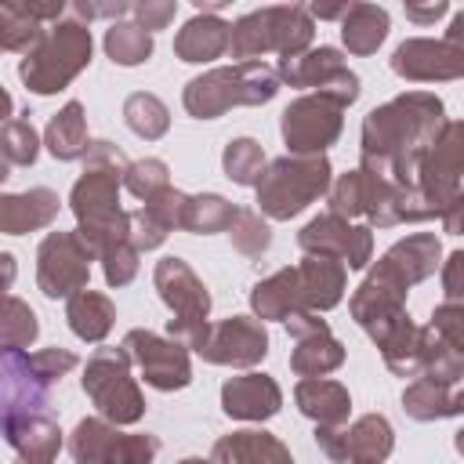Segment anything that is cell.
<instances>
[{"mask_svg": "<svg viewBox=\"0 0 464 464\" xmlns=\"http://www.w3.org/2000/svg\"><path fill=\"white\" fill-rule=\"evenodd\" d=\"M294 402L297 410L315 420V428H341L348 424V410H352V395L341 381L330 377H301L294 388Z\"/></svg>", "mask_w": 464, "mask_h": 464, "instance_id": "cell-25", "label": "cell"}, {"mask_svg": "<svg viewBox=\"0 0 464 464\" xmlns=\"http://www.w3.org/2000/svg\"><path fill=\"white\" fill-rule=\"evenodd\" d=\"M272 51V22H268V7L243 14L239 22L228 25V54L232 65L239 62H261V54Z\"/></svg>", "mask_w": 464, "mask_h": 464, "instance_id": "cell-33", "label": "cell"}, {"mask_svg": "<svg viewBox=\"0 0 464 464\" xmlns=\"http://www.w3.org/2000/svg\"><path fill=\"white\" fill-rule=\"evenodd\" d=\"M105 54L116 65H141L152 58V33H145L138 22H112L105 29Z\"/></svg>", "mask_w": 464, "mask_h": 464, "instance_id": "cell-35", "label": "cell"}, {"mask_svg": "<svg viewBox=\"0 0 464 464\" xmlns=\"http://www.w3.org/2000/svg\"><path fill=\"white\" fill-rule=\"evenodd\" d=\"M210 464H294L283 439L265 428H239L214 442Z\"/></svg>", "mask_w": 464, "mask_h": 464, "instance_id": "cell-23", "label": "cell"}, {"mask_svg": "<svg viewBox=\"0 0 464 464\" xmlns=\"http://www.w3.org/2000/svg\"><path fill=\"white\" fill-rule=\"evenodd\" d=\"M91 261L94 250L80 239V232H47L36 246V286L44 297L58 301V297H72L80 290H87L91 279Z\"/></svg>", "mask_w": 464, "mask_h": 464, "instance_id": "cell-7", "label": "cell"}, {"mask_svg": "<svg viewBox=\"0 0 464 464\" xmlns=\"http://www.w3.org/2000/svg\"><path fill=\"white\" fill-rule=\"evenodd\" d=\"M163 239H167V232H163L141 207H138V210H127V243H130L138 254L156 250Z\"/></svg>", "mask_w": 464, "mask_h": 464, "instance_id": "cell-50", "label": "cell"}, {"mask_svg": "<svg viewBox=\"0 0 464 464\" xmlns=\"http://www.w3.org/2000/svg\"><path fill=\"white\" fill-rule=\"evenodd\" d=\"M160 453V439L149 431H116L102 464H152Z\"/></svg>", "mask_w": 464, "mask_h": 464, "instance_id": "cell-45", "label": "cell"}, {"mask_svg": "<svg viewBox=\"0 0 464 464\" xmlns=\"http://www.w3.org/2000/svg\"><path fill=\"white\" fill-rule=\"evenodd\" d=\"M47 410V388L29 366V352L0 344V428Z\"/></svg>", "mask_w": 464, "mask_h": 464, "instance_id": "cell-17", "label": "cell"}, {"mask_svg": "<svg viewBox=\"0 0 464 464\" xmlns=\"http://www.w3.org/2000/svg\"><path fill=\"white\" fill-rule=\"evenodd\" d=\"M7 174H11V163H7V160H4V156H0V185H4V181H7Z\"/></svg>", "mask_w": 464, "mask_h": 464, "instance_id": "cell-57", "label": "cell"}, {"mask_svg": "<svg viewBox=\"0 0 464 464\" xmlns=\"http://www.w3.org/2000/svg\"><path fill=\"white\" fill-rule=\"evenodd\" d=\"M218 4L196 7V14L178 29L174 36V54L188 65H203V62H218L228 54V22L218 18Z\"/></svg>", "mask_w": 464, "mask_h": 464, "instance_id": "cell-22", "label": "cell"}, {"mask_svg": "<svg viewBox=\"0 0 464 464\" xmlns=\"http://www.w3.org/2000/svg\"><path fill=\"white\" fill-rule=\"evenodd\" d=\"M446 11H450V4H446V0L428 4V7H420V4H406V18H410V22H417V25H428V22H435L439 14H446Z\"/></svg>", "mask_w": 464, "mask_h": 464, "instance_id": "cell-54", "label": "cell"}, {"mask_svg": "<svg viewBox=\"0 0 464 464\" xmlns=\"http://www.w3.org/2000/svg\"><path fill=\"white\" fill-rule=\"evenodd\" d=\"M0 156L11 167H33L40 156V134L29 123V116H11L0 127Z\"/></svg>", "mask_w": 464, "mask_h": 464, "instance_id": "cell-41", "label": "cell"}, {"mask_svg": "<svg viewBox=\"0 0 464 464\" xmlns=\"http://www.w3.org/2000/svg\"><path fill=\"white\" fill-rule=\"evenodd\" d=\"M178 4L174 0H145V4H130V14H138V25L145 33H156V29H167V22L174 18Z\"/></svg>", "mask_w": 464, "mask_h": 464, "instance_id": "cell-52", "label": "cell"}, {"mask_svg": "<svg viewBox=\"0 0 464 464\" xmlns=\"http://www.w3.org/2000/svg\"><path fill=\"white\" fill-rule=\"evenodd\" d=\"M450 348L464 352V304L460 301H442L435 312H431V323H428Z\"/></svg>", "mask_w": 464, "mask_h": 464, "instance_id": "cell-49", "label": "cell"}, {"mask_svg": "<svg viewBox=\"0 0 464 464\" xmlns=\"http://www.w3.org/2000/svg\"><path fill=\"white\" fill-rule=\"evenodd\" d=\"M236 203H228L225 196L218 192H199V196H188L185 203V232H196V236H210V232H228L232 218H236Z\"/></svg>", "mask_w": 464, "mask_h": 464, "instance_id": "cell-34", "label": "cell"}, {"mask_svg": "<svg viewBox=\"0 0 464 464\" xmlns=\"http://www.w3.org/2000/svg\"><path fill=\"white\" fill-rule=\"evenodd\" d=\"M392 72L410 83H435V80H460L464 76V47L450 40H406L392 54Z\"/></svg>", "mask_w": 464, "mask_h": 464, "instance_id": "cell-16", "label": "cell"}, {"mask_svg": "<svg viewBox=\"0 0 464 464\" xmlns=\"http://www.w3.org/2000/svg\"><path fill=\"white\" fill-rule=\"evenodd\" d=\"M127 156L112 141H91L83 156V174L69 192V210L76 214L80 239L94 250V257L127 239V210L120 207Z\"/></svg>", "mask_w": 464, "mask_h": 464, "instance_id": "cell-2", "label": "cell"}, {"mask_svg": "<svg viewBox=\"0 0 464 464\" xmlns=\"http://www.w3.org/2000/svg\"><path fill=\"white\" fill-rule=\"evenodd\" d=\"M123 123H127L138 138L156 141V138L167 134V127H170V112H167V105H163L156 94H149V91H134V94L123 102Z\"/></svg>", "mask_w": 464, "mask_h": 464, "instance_id": "cell-36", "label": "cell"}, {"mask_svg": "<svg viewBox=\"0 0 464 464\" xmlns=\"http://www.w3.org/2000/svg\"><path fill=\"white\" fill-rule=\"evenodd\" d=\"M178 464H210V460H203V457H185V460H178Z\"/></svg>", "mask_w": 464, "mask_h": 464, "instance_id": "cell-58", "label": "cell"}, {"mask_svg": "<svg viewBox=\"0 0 464 464\" xmlns=\"http://www.w3.org/2000/svg\"><path fill=\"white\" fill-rule=\"evenodd\" d=\"M221 167H225V174L236 185H257L261 174H265V167H268V160H265L261 141H254V138H232L225 145V152H221Z\"/></svg>", "mask_w": 464, "mask_h": 464, "instance_id": "cell-39", "label": "cell"}, {"mask_svg": "<svg viewBox=\"0 0 464 464\" xmlns=\"http://www.w3.org/2000/svg\"><path fill=\"white\" fill-rule=\"evenodd\" d=\"M344 109L323 94H301L283 109V141L290 156H326V149L341 138Z\"/></svg>", "mask_w": 464, "mask_h": 464, "instance_id": "cell-9", "label": "cell"}, {"mask_svg": "<svg viewBox=\"0 0 464 464\" xmlns=\"http://www.w3.org/2000/svg\"><path fill=\"white\" fill-rule=\"evenodd\" d=\"M315 446L334 464H381L395 450V431L388 417L362 413L341 428H315Z\"/></svg>", "mask_w": 464, "mask_h": 464, "instance_id": "cell-11", "label": "cell"}, {"mask_svg": "<svg viewBox=\"0 0 464 464\" xmlns=\"http://www.w3.org/2000/svg\"><path fill=\"white\" fill-rule=\"evenodd\" d=\"M80 384L83 395L94 402L98 417H105L109 424L127 428L145 417V395L130 377V355L123 344H98L83 366Z\"/></svg>", "mask_w": 464, "mask_h": 464, "instance_id": "cell-6", "label": "cell"}, {"mask_svg": "<svg viewBox=\"0 0 464 464\" xmlns=\"http://www.w3.org/2000/svg\"><path fill=\"white\" fill-rule=\"evenodd\" d=\"M44 145L54 160L62 163H72V160H83L87 149H91V134H87V116H83V105L72 98L65 102L51 120H47V130H44Z\"/></svg>", "mask_w": 464, "mask_h": 464, "instance_id": "cell-27", "label": "cell"}, {"mask_svg": "<svg viewBox=\"0 0 464 464\" xmlns=\"http://www.w3.org/2000/svg\"><path fill=\"white\" fill-rule=\"evenodd\" d=\"M388 36V11L377 4H348L341 14V40L352 54H373Z\"/></svg>", "mask_w": 464, "mask_h": 464, "instance_id": "cell-31", "label": "cell"}, {"mask_svg": "<svg viewBox=\"0 0 464 464\" xmlns=\"http://www.w3.org/2000/svg\"><path fill=\"white\" fill-rule=\"evenodd\" d=\"M29 366L36 373V381L44 388H51L54 381H62L69 370L80 366V359L69 352V348H40V352H29Z\"/></svg>", "mask_w": 464, "mask_h": 464, "instance_id": "cell-48", "label": "cell"}, {"mask_svg": "<svg viewBox=\"0 0 464 464\" xmlns=\"http://www.w3.org/2000/svg\"><path fill=\"white\" fill-rule=\"evenodd\" d=\"M44 22H36L25 4H0V51L29 54L44 40Z\"/></svg>", "mask_w": 464, "mask_h": 464, "instance_id": "cell-37", "label": "cell"}, {"mask_svg": "<svg viewBox=\"0 0 464 464\" xmlns=\"http://www.w3.org/2000/svg\"><path fill=\"white\" fill-rule=\"evenodd\" d=\"M460 141H464V127L457 120H446V127L439 130V138L431 141V149L417 163V181L413 185L428 199L435 218L464 199L460 196Z\"/></svg>", "mask_w": 464, "mask_h": 464, "instance_id": "cell-10", "label": "cell"}, {"mask_svg": "<svg viewBox=\"0 0 464 464\" xmlns=\"http://www.w3.org/2000/svg\"><path fill=\"white\" fill-rule=\"evenodd\" d=\"M326 199H330V210H326V214H337V218H344V221L362 218V214H366V174H362L359 167L348 170V174H341L337 181H330Z\"/></svg>", "mask_w": 464, "mask_h": 464, "instance_id": "cell-43", "label": "cell"}, {"mask_svg": "<svg viewBox=\"0 0 464 464\" xmlns=\"http://www.w3.org/2000/svg\"><path fill=\"white\" fill-rule=\"evenodd\" d=\"M138 250L123 239V243H116V246H109V250H102L98 254V261H102V272H105V283L109 286H127L134 276H138Z\"/></svg>", "mask_w": 464, "mask_h": 464, "instance_id": "cell-47", "label": "cell"}, {"mask_svg": "<svg viewBox=\"0 0 464 464\" xmlns=\"http://www.w3.org/2000/svg\"><path fill=\"white\" fill-rule=\"evenodd\" d=\"M294 276H297V294H301L304 312L337 308L344 297V286H348V268L334 257H323V254H304L294 265Z\"/></svg>", "mask_w": 464, "mask_h": 464, "instance_id": "cell-20", "label": "cell"}, {"mask_svg": "<svg viewBox=\"0 0 464 464\" xmlns=\"http://www.w3.org/2000/svg\"><path fill=\"white\" fill-rule=\"evenodd\" d=\"M91 29L83 22H54L44 40L22 58L18 76L33 94H58L91 65Z\"/></svg>", "mask_w": 464, "mask_h": 464, "instance_id": "cell-5", "label": "cell"}, {"mask_svg": "<svg viewBox=\"0 0 464 464\" xmlns=\"http://www.w3.org/2000/svg\"><path fill=\"white\" fill-rule=\"evenodd\" d=\"M207 330H210V319H167V337L185 352H199L207 341Z\"/></svg>", "mask_w": 464, "mask_h": 464, "instance_id": "cell-51", "label": "cell"}, {"mask_svg": "<svg viewBox=\"0 0 464 464\" xmlns=\"http://www.w3.org/2000/svg\"><path fill=\"white\" fill-rule=\"evenodd\" d=\"M36 337H40L36 312L22 297H14V294H0V344L25 352Z\"/></svg>", "mask_w": 464, "mask_h": 464, "instance_id": "cell-38", "label": "cell"}, {"mask_svg": "<svg viewBox=\"0 0 464 464\" xmlns=\"http://www.w3.org/2000/svg\"><path fill=\"white\" fill-rule=\"evenodd\" d=\"M283 406V392L276 384V377L246 370L239 377H228L221 384V410L232 420H246V424H261L268 417H276Z\"/></svg>", "mask_w": 464, "mask_h": 464, "instance_id": "cell-18", "label": "cell"}, {"mask_svg": "<svg viewBox=\"0 0 464 464\" xmlns=\"http://www.w3.org/2000/svg\"><path fill=\"white\" fill-rule=\"evenodd\" d=\"M123 188H127L130 196H138V199H152L156 192L170 188V170H167V163L156 160V156L134 160V163H127V170H123Z\"/></svg>", "mask_w": 464, "mask_h": 464, "instance_id": "cell-44", "label": "cell"}, {"mask_svg": "<svg viewBox=\"0 0 464 464\" xmlns=\"http://www.w3.org/2000/svg\"><path fill=\"white\" fill-rule=\"evenodd\" d=\"M460 268H464V254L453 250L442 265V290H446V301H460Z\"/></svg>", "mask_w": 464, "mask_h": 464, "instance_id": "cell-53", "label": "cell"}, {"mask_svg": "<svg viewBox=\"0 0 464 464\" xmlns=\"http://www.w3.org/2000/svg\"><path fill=\"white\" fill-rule=\"evenodd\" d=\"M4 442L18 453V464H54L62 450V428L47 413L18 417L0 428Z\"/></svg>", "mask_w": 464, "mask_h": 464, "instance_id": "cell-24", "label": "cell"}, {"mask_svg": "<svg viewBox=\"0 0 464 464\" xmlns=\"http://www.w3.org/2000/svg\"><path fill=\"white\" fill-rule=\"evenodd\" d=\"M439 257H442L439 236H435V232H413V236L392 243V246L381 254L377 268H384L388 276H395V279L410 290V286H417V283H424L428 276L439 272V265H442Z\"/></svg>", "mask_w": 464, "mask_h": 464, "instance_id": "cell-21", "label": "cell"}, {"mask_svg": "<svg viewBox=\"0 0 464 464\" xmlns=\"http://www.w3.org/2000/svg\"><path fill=\"white\" fill-rule=\"evenodd\" d=\"M112 439H116V424H109L105 417H83L69 435V457L76 464H102Z\"/></svg>", "mask_w": 464, "mask_h": 464, "instance_id": "cell-40", "label": "cell"}, {"mask_svg": "<svg viewBox=\"0 0 464 464\" xmlns=\"http://www.w3.org/2000/svg\"><path fill=\"white\" fill-rule=\"evenodd\" d=\"M214 366H239L250 370L268 355V330L254 315H228L221 323H210L203 348L196 352Z\"/></svg>", "mask_w": 464, "mask_h": 464, "instance_id": "cell-14", "label": "cell"}, {"mask_svg": "<svg viewBox=\"0 0 464 464\" xmlns=\"http://www.w3.org/2000/svg\"><path fill=\"white\" fill-rule=\"evenodd\" d=\"M152 283L163 297V304L174 312V319H207L210 315V294L203 279L188 268L181 257H160L152 268Z\"/></svg>", "mask_w": 464, "mask_h": 464, "instance_id": "cell-19", "label": "cell"}, {"mask_svg": "<svg viewBox=\"0 0 464 464\" xmlns=\"http://www.w3.org/2000/svg\"><path fill=\"white\" fill-rule=\"evenodd\" d=\"M297 246L304 254L334 257L344 268H366L373 261V228L344 221L337 214H319L297 232Z\"/></svg>", "mask_w": 464, "mask_h": 464, "instance_id": "cell-13", "label": "cell"}, {"mask_svg": "<svg viewBox=\"0 0 464 464\" xmlns=\"http://www.w3.org/2000/svg\"><path fill=\"white\" fill-rule=\"evenodd\" d=\"M58 192L51 188H29V192H14V196H4L0 192V232L4 236H25V232H36V228H47L54 218H58Z\"/></svg>", "mask_w": 464, "mask_h": 464, "instance_id": "cell-26", "label": "cell"}, {"mask_svg": "<svg viewBox=\"0 0 464 464\" xmlns=\"http://www.w3.org/2000/svg\"><path fill=\"white\" fill-rule=\"evenodd\" d=\"M250 308H254V319H286L294 312H304L301 308V294H297V276H294V265L290 268H279L272 272L268 279L254 283L250 290Z\"/></svg>", "mask_w": 464, "mask_h": 464, "instance_id": "cell-30", "label": "cell"}, {"mask_svg": "<svg viewBox=\"0 0 464 464\" xmlns=\"http://www.w3.org/2000/svg\"><path fill=\"white\" fill-rule=\"evenodd\" d=\"M268 22H272V51L276 54L294 58V54H304L308 51V44L315 36V25H312L308 7H301V4L268 7Z\"/></svg>", "mask_w": 464, "mask_h": 464, "instance_id": "cell-32", "label": "cell"}, {"mask_svg": "<svg viewBox=\"0 0 464 464\" xmlns=\"http://www.w3.org/2000/svg\"><path fill=\"white\" fill-rule=\"evenodd\" d=\"M14 276H18V265H14V254L0 250V294H7L14 286Z\"/></svg>", "mask_w": 464, "mask_h": 464, "instance_id": "cell-55", "label": "cell"}, {"mask_svg": "<svg viewBox=\"0 0 464 464\" xmlns=\"http://www.w3.org/2000/svg\"><path fill=\"white\" fill-rule=\"evenodd\" d=\"M11 112H14V102H11V94L0 87V127L11 120Z\"/></svg>", "mask_w": 464, "mask_h": 464, "instance_id": "cell-56", "label": "cell"}, {"mask_svg": "<svg viewBox=\"0 0 464 464\" xmlns=\"http://www.w3.org/2000/svg\"><path fill=\"white\" fill-rule=\"evenodd\" d=\"M402 410L413 420H442L464 410V395H460V384H439L431 377H413L402 392Z\"/></svg>", "mask_w": 464, "mask_h": 464, "instance_id": "cell-28", "label": "cell"}, {"mask_svg": "<svg viewBox=\"0 0 464 464\" xmlns=\"http://www.w3.org/2000/svg\"><path fill=\"white\" fill-rule=\"evenodd\" d=\"M228 239H232V246L243 257H261L272 246V225L257 210L239 207L236 218H232V225H228Z\"/></svg>", "mask_w": 464, "mask_h": 464, "instance_id": "cell-42", "label": "cell"}, {"mask_svg": "<svg viewBox=\"0 0 464 464\" xmlns=\"http://www.w3.org/2000/svg\"><path fill=\"white\" fill-rule=\"evenodd\" d=\"M446 127V109L428 91H406L362 120V170L413 188L417 163Z\"/></svg>", "mask_w": 464, "mask_h": 464, "instance_id": "cell-1", "label": "cell"}, {"mask_svg": "<svg viewBox=\"0 0 464 464\" xmlns=\"http://www.w3.org/2000/svg\"><path fill=\"white\" fill-rule=\"evenodd\" d=\"M123 348H127L130 362L141 370V381L149 388H156V392H181V388L192 384L188 352L181 344H174L170 337L134 326V330H127Z\"/></svg>", "mask_w": 464, "mask_h": 464, "instance_id": "cell-12", "label": "cell"}, {"mask_svg": "<svg viewBox=\"0 0 464 464\" xmlns=\"http://www.w3.org/2000/svg\"><path fill=\"white\" fill-rule=\"evenodd\" d=\"M276 76L290 87H312V94H323L341 109H348L359 98V76L344 65L337 47H308L304 54L279 58Z\"/></svg>", "mask_w": 464, "mask_h": 464, "instance_id": "cell-8", "label": "cell"}, {"mask_svg": "<svg viewBox=\"0 0 464 464\" xmlns=\"http://www.w3.org/2000/svg\"><path fill=\"white\" fill-rule=\"evenodd\" d=\"M283 323H286V334L294 337L290 370L297 377H326L344 362V344L330 334L319 312H294Z\"/></svg>", "mask_w": 464, "mask_h": 464, "instance_id": "cell-15", "label": "cell"}, {"mask_svg": "<svg viewBox=\"0 0 464 464\" xmlns=\"http://www.w3.org/2000/svg\"><path fill=\"white\" fill-rule=\"evenodd\" d=\"M279 91V76L265 62H239V65H218L203 76L185 83V112L196 120H218L221 112L236 105H265Z\"/></svg>", "mask_w": 464, "mask_h": 464, "instance_id": "cell-3", "label": "cell"}, {"mask_svg": "<svg viewBox=\"0 0 464 464\" xmlns=\"http://www.w3.org/2000/svg\"><path fill=\"white\" fill-rule=\"evenodd\" d=\"M334 167L326 156H279L265 167L257 188V214L265 221H290L326 196Z\"/></svg>", "mask_w": 464, "mask_h": 464, "instance_id": "cell-4", "label": "cell"}, {"mask_svg": "<svg viewBox=\"0 0 464 464\" xmlns=\"http://www.w3.org/2000/svg\"><path fill=\"white\" fill-rule=\"evenodd\" d=\"M185 203H188V192H181V188H163V192H156L152 199H145L141 210H145L163 232H174V228L185 225Z\"/></svg>", "mask_w": 464, "mask_h": 464, "instance_id": "cell-46", "label": "cell"}, {"mask_svg": "<svg viewBox=\"0 0 464 464\" xmlns=\"http://www.w3.org/2000/svg\"><path fill=\"white\" fill-rule=\"evenodd\" d=\"M65 319H69V330L80 341L102 344L109 337L112 323H116V304L105 294H98V290L87 286V290H80V294H72L65 301Z\"/></svg>", "mask_w": 464, "mask_h": 464, "instance_id": "cell-29", "label": "cell"}]
</instances>
